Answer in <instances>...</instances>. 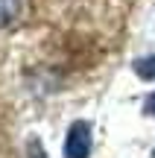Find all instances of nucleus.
I'll use <instances>...</instances> for the list:
<instances>
[{"mask_svg": "<svg viewBox=\"0 0 155 158\" xmlns=\"http://www.w3.org/2000/svg\"><path fill=\"white\" fill-rule=\"evenodd\" d=\"M91 152V126L85 120H76L64 138V158H88Z\"/></svg>", "mask_w": 155, "mask_h": 158, "instance_id": "1", "label": "nucleus"}, {"mask_svg": "<svg viewBox=\"0 0 155 158\" xmlns=\"http://www.w3.org/2000/svg\"><path fill=\"white\" fill-rule=\"evenodd\" d=\"M21 12V0H0V27H9Z\"/></svg>", "mask_w": 155, "mask_h": 158, "instance_id": "2", "label": "nucleus"}, {"mask_svg": "<svg viewBox=\"0 0 155 158\" xmlns=\"http://www.w3.org/2000/svg\"><path fill=\"white\" fill-rule=\"evenodd\" d=\"M135 73H138L141 79H155V56H146V59H138L135 62Z\"/></svg>", "mask_w": 155, "mask_h": 158, "instance_id": "3", "label": "nucleus"}, {"mask_svg": "<svg viewBox=\"0 0 155 158\" xmlns=\"http://www.w3.org/2000/svg\"><path fill=\"white\" fill-rule=\"evenodd\" d=\"M27 158H47V152H44L38 138H29L27 141Z\"/></svg>", "mask_w": 155, "mask_h": 158, "instance_id": "4", "label": "nucleus"}, {"mask_svg": "<svg viewBox=\"0 0 155 158\" xmlns=\"http://www.w3.org/2000/svg\"><path fill=\"white\" fill-rule=\"evenodd\" d=\"M144 111L149 114V117H155V94L146 97V102H144Z\"/></svg>", "mask_w": 155, "mask_h": 158, "instance_id": "5", "label": "nucleus"}]
</instances>
